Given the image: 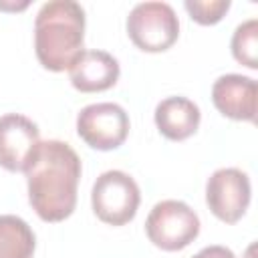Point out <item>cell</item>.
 <instances>
[{
	"label": "cell",
	"mask_w": 258,
	"mask_h": 258,
	"mask_svg": "<svg viewBox=\"0 0 258 258\" xmlns=\"http://www.w3.org/2000/svg\"><path fill=\"white\" fill-rule=\"evenodd\" d=\"M36 236L18 216H0V258H32Z\"/></svg>",
	"instance_id": "12"
},
{
	"label": "cell",
	"mask_w": 258,
	"mask_h": 258,
	"mask_svg": "<svg viewBox=\"0 0 258 258\" xmlns=\"http://www.w3.org/2000/svg\"><path fill=\"white\" fill-rule=\"evenodd\" d=\"M119 60L105 50H83L69 69L71 85L81 93L111 89L119 79Z\"/></svg>",
	"instance_id": "10"
},
{
	"label": "cell",
	"mask_w": 258,
	"mask_h": 258,
	"mask_svg": "<svg viewBox=\"0 0 258 258\" xmlns=\"http://www.w3.org/2000/svg\"><path fill=\"white\" fill-rule=\"evenodd\" d=\"M159 133L171 141H183L191 137L200 127V107L187 97H167L157 103L153 113Z\"/></svg>",
	"instance_id": "11"
},
{
	"label": "cell",
	"mask_w": 258,
	"mask_h": 258,
	"mask_svg": "<svg viewBox=\"0 0 258 258\" xmlns=\"http://www.w3.org/2000/svg\"><path fill=\"white\" fill-rule=\"evenodd\" d=\"M131 42L145 52H163L179 36V20L167 2H139L127 16Z\"/></svg>",
	"instance_id": "5"
},
{
	"label": "cell",
	"mask_w": 258,
	"mask_h": 258,
	"mask_svg": "<svg viewBox=\"0 0 258 258\" xmlns=\"http://www.w3.org/2000/svg\"><path fill=\"white\" fill-rule=\"evenodd\" d=\"M234 58L248 67V69H258V20L250 18L242 24L236 26L230 42Z\"/></svg>",
	"instance_id": "13"
},
{
	"label": "cell",
	"mask_w": 258,
	"mask_h": 258,
	"mask_svg": "<svg viewBox=\"0 0 258 258\" xmlns=\"http://www.w3.org/2000/svg\"><path fill=\"white\" fill-rule=\"evenodd\" d=\"M256 99L258 85L254 79L244 75H222L212 85L214 107L234 121H256Z\"/></svg>",
	"instance_id": "9"
},
{
	"label": "cell",
	"mask_w": 258,
	"mask_h": 258,
	"mask_svg": "<svg viewBox=\"0 0 258 258\" xmlns=\"http://www.w3.org/2000/svg\"><path fill=\"white\" fill-rule=\"evenodd\" d=\"M185 10L198 24H216L230 10V0H185Z\"/></svg>",
	"instance_id": "14"
},
{
	"label": "cell",
	"mask_w": 258,
	"mask_h": 258,
	"mask_svg": "<svg viewBox=\"0 0 258 258\" xmlns=\"http://www.w3.org/2000/svg\"><path fill=\"white\" fill-rule=\"evenodd\" d=\"M81 171V159L69 143L58 139L38 143L24 173L28 202L40 220L62 222L75 212Z\"/></svg>",
	"instance_id": "1"
},
{
	"label": "cell",
	"mask_w": 258,
	"mask_h": 258,
	"mask_svg": "<svg viewBox=\"0 0 258 258\" xmlns=\"http://www.w3.org/2000/svg\"><path fill=\"white\" fill-rule=\"evenodd\" d=\"M77 133L93 149H117L129 135V115L117 103L87 105L77 115Z\"/></svg>",
	"instance_id": "6"
},
{
	"label": "cell",
	"mask_w": 258,
	"mask_h": 258,
	"mask_svg": "<svg viewBox=\"0 0 258 258\" xmlns=\"http://www.w3.org/2000/svg\"><path fill=\"white\" fill-rule=\"evenodd\" d=\"M85 10L75 0L44 2L34 18V52L38 62L52 71H69L85 50Z\"/></svg>",
	"instance_id": "2"
},
{
	"label": "cell",
	"mask_w": 258,
	"mask_h": 258,
	"mask_svg": "<svg viewBox=\"0 0 258 258\" xmlns=\"http://www.w3.org/2000/svg\"><path fill=\"white\" fill-rule=\"evenodd\" d=\"M191 258H236V254H234L230 248H226V246L214 244V246L202 248V250H200L196 256H191Z\"/></svg>",
	"instance_id": "15"
},
{
	"label": "cell",
	"mask_w": 258,
	"mask_h": 258,
	"mask_svg": "<svg viewBox=\"0 0 258 258\" xmlns=\"http://www.w3.org/2000/svg\"><path fill=\"white\" fill-rule=\"evenodd\" d=\"M145 234L153 246L165 252L183 250L198 238L200 218L185 202L163 200L151 208L145 220Z\"/></svg>",
	"instance_id": "3"
},
{
	"label": "cell",
	"mask_w": 258,
	"mask_h": 258,
	"mask_svg": "<svg viewBox=\"0 0 258 258\" xmlns=\"http://www.w3.org/2000/svg\"><path fill=\"white\" fill-rule=\"evenodd\" d=\"M139 202L141 191L137 181L121 169H109L101 173L93 183V212L101 222L109 226L129 224L137 214Z\"/></svg>",
	"instance_id": "4"
},
{
	"label": "cell",
	"mask_w": 258,
	"mask_h": 258,
	"mask_svg": "<svg viewBox=\"0 0 258 258\" xmlns=\"http://www.w3.org/2000/svg\"><path fill=\"white\" fill-rule=\"evenodd\" d=\"M40 143L36 123L20 113L0 117V165L8 171H24Z\"/></svg>",
	"instance_id": "8"
},
{
	"label": "cell",
	"mask_w": 258,
	"mask_h": 258,
	"mask_svg": "<svg viewBox=\"0 0 258 258\" xmlns=\"http://www.w3.org/2000/svg\"><path fill=\"white\" fill-rule=\"evenodd\" d=\"M250 196V179L238 167H222L208 177L206 204L210 212L226 224H236L246 214Z\"/></svg>",
	"instance_id": "7"
}]
</instances>
